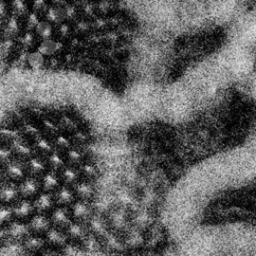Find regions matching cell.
Segmentation results:
<instances>
[{"label":"cell","mask_w":256,"mask_h":256,"mask_svg":"<svg viewBox=\"0 0 256 256\" xmlns=\"http://www.w3.org/2000/svg\"><path fill=\"white\" fill-rule=\"evenodd\" d=\"M53 204H54V198L52 194L43 193L36 199L33 206L35 211H37L40 215H43L52 209Z\"/></svg>","instance_id":"30bf717a"},{"label":"cell","mask_w":256,"mask_h":256,"mask_svg":"<svg viewBox=\"0 0 256 256\" xmlns=\"http://www.w3.org/2000/svg\"><path fill=\"white\" fill-rule=\"evenodd\" d=\"M18 140L24 144L35 143L37 140L41 138L40 129L36 126L27 123L22 126L20 131L18 132Z\"/></svg>","instance_id":"3957f363"},{"label":"cell","mask_w":256,"mask_h":256,"mask_svg":"<svg viewBox=\"0 0 256 256\" xmlns=\"http://www.w3.org/2000/svg\"><path fill=\"white\" fill-rule=\"evenodd\" d=\"M39 21L40 20L37 15H35L34 13H29L28 16L25 18V31L29 33L35 31Z\"/></svg>","instance_id":"74e56055"},{"label":"cell","mask_w":256,"mask_h":256,"mask_svg":"<svg viewBox=\"0 0 256 256\" xmlns=\"http://www.w3.org/2000/svg\"><path fill=\"white\" fill-rule=\"evenodd\" d=\"M111 9H112V4L110 2L104 1V2L95 3V13L99 17H103L104 18V16L109 14Z\"/></svg>","instance_id":"8d00e7d4"},{"label":"cell","mask_w":256,"mask_h":256,"mask_svg":"<svg viewBox=\"0 0 256 256\" xmlns=\"http://www.w3.org/2000/svg\"><path fill=\"white\" fill-rule=\"evenodd\" d=\"M7 16V6L4 2H0V21L4 20Z\"/></svg>","instance_id":"f6af8a7d"},{"label":"cell","mask_w":256,"mask_h":256,"mask_svg":"<svg viewBox=\"0 0 256 256\" xmlns=\"http://www.w3.org/2000/svg\"><path fill=\"white\" fill-rule=\"evenodd\" d=\"M73 28V32L74 34L78 37V36H84L89 34L91 31V22L88 20H77L74 22V25H72Z\"/></svg>","instance_id":"f1b7e54d"},{"label":"cell","mask_w":256,"mask_h":256,"mask_svg":"<svg viewBox=\"0 0 256 256\" xmlns=\"http://www.w3.org/2000/svg\"><path fill=\"white\" fill-rule=\"evenodd\" d=\"M3 36L7 40H13L19 33V24L18 21L11 17L10 19L7 20L3 27Z\"/></svg>","instance_id":"d6986e66"},{"label":"cell","mask_w":256,"mask_h":256,"mask_svg":"<svg viewBox=\"0 0 256 256\" xmlns=\"http://www.w3.org/2000/svg\"><path fill=\"white\" fill-rule=\"evenodd\" d=\"M73 33L72 25L68 22H63L57 26V35L61 40H66L71 37Z\"/></svg>","instance_id":"e575fe53"},{"label":"cell","mask_w":256,"mask_h":256,"mask_svg":"<svg viewBox=\"0 0 256 256\" xmlns=\"http://www.w3.org/2000/svg\"><path fill=\"white\" fill-rule=\"evenodd\" d=\"M34 211L35 210H34L33 204L27 200L17 203L14 206V208H12L13 217H15L17 219V221H21V222L30 218Z\"/></svg>","instance_id":"ba28073f"},{"label":"cell","mask_w":256,"mask_h":256,"mask_svg":"<svg viewBox=\"0 0 256 256\" xmlns=\"http://www.w3.org/2000/svg\"><path fill=\"white\" fill-rule=\"evenodd\" d=\"M33 155H35V158H38L40 160H47L49 156L54 152L52 144L49 142V140H46L44 138H40L34 143V147L32 148Z\"/></svg>","instance_id":"8992f818"},{"label":"cell","mask_w":256,"mask_h":256,"mask_svg":"<svg viewBox=\"0 0 256 256\" xmlns=\"http://www.w3.org/2000/svg\"><path fill=\"white\" fill-rule=\"evenodd\" d=\"M109 29V23L106 18L103 17H96L91 22V31L95 34L100 35V33L105 34Z\"/></svg>","instance_id":"f546056e"},{"label":"cell","mask_w":256,"mask_h":256,"mask_svg":"<svg viewBox=\"0 0 256 256\" xmlns=\"http://www.w3.org/2000/svg\"><path fill=\"white\" fill-rule=\"evenodd\" d=\"M52 222L55 225L63 226L68 223V213L64 208H58L52 215Z\"/></svg>","instance_id":"d6a6232c"},{"label":"cell","mask_w":256,"mask_h":256,"mask_svg":"<svg viewBox=\"0 0 256 256\" xmlns=\"http://www.w3.org/2000/svg\"><path fill=\"white\" fill-rule=\"evenodd\" d=\"M60 173H61L60 180L66 187H68L70 185L75 186L78 183V180L80 178L79 171L75 167H71V166L65 167Z\"/></svg>","instance_id":"7c38bea8"},{"label":"cell","mask_w":256,"mask_h":256,"mask_svg":"<svg viewBox=\"0 0 256 256\" xmlns=\"http://www.w3.org/2000/svg\"><path fill=\"white\" fill-rule=\"evenodd\" d=\"M41 137L48 140V139H55L59 135V128L57 124L53 123L51 120L43 119L41 122L40 128Z\"/></svg>","instance_id":"5bb4252c"},{"label":"cell","mask_w":256,"mask_h":256,"mask_svg":"<svg viewBox=\"0 0 256 256\" xmlns=\"http://www.w3.org/2000/svg\"><path fill=\"white\" fill-rule=\"evenodd\" d=\"M59 178L57 177L56 173L53 172H48L42 177L41 181V188L44 191V193H49L51 194L57 188L59 187Z\"/></svg>","instance_id":"9a60e30c"},{"label":"cell","mask_w":256,"mask_h":256,"mask_svg":"<svg viewBox=\"0 0 256 256\" xmlns=\"http://www.w3.org/2000/svg\"><path fill=\"white\" fill-rule=\"evenodd\" d=\"M6 236L7 240L21 243L30 236V231L28 228V224H24L21 221H12L6 228Z\"/></svg>","instance_id":"6da1fadb"},{"label":"cell","mask_w":256,"mask_h":256,"mask_svg":"<svg viewBox=\"0 0 256 256\" xmlns=\"http://www.w3.org/2000/svg\"><path fill=\"white\" fill-rule=\"evenodd\" d=\"M53 150L56 153H59L62 155V153H66L69 149L72 147L71 139L63 136V135H58L54 140H53Z\"/></svg>","instance_id":"44dd1931"},{"label":"cell","mask_w":256,"mask_h":256,"mask_svg":"<svg viewBox=\"0 0 256 256\" xmlns=\"http://www.w3.org/2000/svg\"><path fill=\"white\" fill-rule=\"evenodd\" d=\"M1 177H2V176H1V173H0V182H1Z\"/></svg>","instance_id":"c3c4849f"},{"label":"cell","mask_w":256,"mask_h":256,"mask_svg":"<svg viewBox=\"0 0 256 256\" xmlns=\"http://www.w3.org/2000/svg\"><path fill=\"white\" fill-rule=\"evenodd\" d=\"M11 12L13 15V18L17 19H23L26 18L29 14L28 7L25 2L23 1H14L11 3Z\"/></svg>","instance_id":"cb8c5ba5"},{"label":"cell","mask_w":256,"mask_h":256,"mask_svg":"<svg viewBox=\"0 0 256 256\" xmlns=\"http://www.w3.org/2000/svg\"><path fill=\"white\" fill-rule=\"evenodd\" d=\"M47 163H48L49 168L51 169V172L56 173V174L58 172H61L66 167L65 161H64V158L62 157V155L59 153H56V152H53L49 156V158L47 159Z\"/></svg>","instance_id":"ffe728a7"},{"label":"cell","mask_w":256,"mask_h":256,"mask_svg":"<svg viewBox=\"0 0 256 256\" xmlns=\"http://www.w3.org/2000/svg\"><path fill=\"white\" fill-rule=\"evenodd\" d=\"M7 241L6 231L4 228H0V248L4 245V243Z\"/></svg>","instance_id":"bcb514c9"},{"label":"cell","mask_w":256,"mask_h":256,"mask_svg":"<svg viewBox=\"0 0 256 256\" xmlns=\"http://www.w3.org/2000/svg\"><path fill=\"white\" fill-rule=\"evenodd\" d=\"M49 6L46 2L44 1H36L33 3L32 5V9H33V13L37 16L39 15H45L47 10H48Z\"/></svg>","instance_id":"b9f144b4"},{"label":"cell","mask_w":256,"mask_h":256,"mask_svg":"<svg viewBox=\"0 0 256 256\" xmlns=\"http://www.w3.org/2000/svg\"><path fill=\"white\" fill-rule=\"evenodd\" d=\"M35 31H36V34L42 40L51 39V37L53 35V26L45 20L44 21H39Z\"/></svg>","instance_id":"83f0119b"},{"label":"cell","mask_w":256,"mask_h":256,"mask_svg":"<svg viewBox=\"0 0 256 256\" xmlns=\"http://www.w3.org/2000/svg\"><path fill=\"white\" fill-rule=\"evenodd\" d=\"M65 6V5H64ZM64 6H55L52 5L48 8L46 14H45V21L50 23L52 26L65 22V12H64Z\"/></svg>","instance_id":"9c48e42d"},{"label":"cell","mask_w":256,"mask_h":256,"mask_svg":"<svg viewBox=\"0 0 256 256\" xmlns=\"http://www.w3.org/2000/svg\"><path fill=\"white\" fill-rule=\"evenodd\" d=\"M18 190L12 184L3 185L0 188V202L5 205L15 202L18 198Z\"/></svg>","instance_id":"4fadbf2b"},{"label":"cell","mask_w":256,"mask_h":256,"mask_svg":"<svg viewBox=\"0 0 256 256\" xmlns=\"http://www.w3.org/2000/svg\"><path fill=\"white\" fill-rule=\"evenodd\" d=\"M79 175L85 179L86 182L93 181L98 176V170L94 165L91 164H82L80 165L79 169Z\"/></svg>","instance_id":"d4e9b609"},{"label":"cell","mask_w":256,"mask_h":256,"mask_svg":"<svg viewBox=\"0 0 256 256\" xmlns=\"http://www.w3.org/2000/svg\"><path fill=\"white\" fill-rule=\"evenodd\" d=\"M11 153L9 150L0 148V166H8L11 162Z\"/></svg>","instance_id":"7bdbcfd3"},{"label":"cell","mask_w":256,"mask_h":256,"mask_svg":"<svg viewBox=\"0 0 256 256\" xmlns=\"http://www.w3.org/2000/svg\"><path fill=\"white\" fill-rule=\"evenodd\" d=\"M46 164L43 160L38 158H31L25 166V174H27L31 179L37 180L42 178L46 173Z\"/></svg>","instance_id":"277c9868"},{"label":"cell","mask_w":256,"mask_h":256,"mask_svg":"<svg viewBox=\"0 0 256 256\" xmlns=\"http://www.w3.org/2000/svg\"><path fill=\"white\" fill-rule=\"evenodd\" d=\"M73 214L75 217L79 219L87 218L90 214V208L83 201L77 202L73 206Z\"/></svg>","instance_id":"836d02e7"},{"label":"cell","mask_w":256,"mask_h":256,"mask_svg":"<svg viewBox=\"0 0 256 256\" xmlns=\"http://www.w3.org/2000/svg\"><path fill=\"white\" fill-rule=\"evenodd\" d=\"M15 48L16 45L13 40H3L0 43V60L6 61L7 59H9L14 53Z\"/></svg>","instance_id":"4316f807"},{"label":"cell","mask_w":256,"mask_h":256,"mask_svg":"<svg viewBox=\"0 0 256 256\" xmlns=\"http://www.w3.org/2000/svg\"><path fill=\"white\" fill-rule=\"evenodd\" d=\"M74 193L76 196L81 199V201H87L91 199L94 195V189L93 186L86 181H83L81 183H77L74 186Z\"/></svg>","instance_id":"2e32d148"},{"label":"cell","mask_w":256,"mask_h":256,"mask_svg":"<svg viewBox=\"0 0 256 256\" xmlns=\"http://www.w3.org/2000/svg\"><path fill=\"white\" fill-rule=\"evenodd\" d=\"M11 157L16 159L19 162H28L31 158H33V150L28 145L17 140L15 143L11 145L10 148Z\"/></svg>","instance_id":"7a4b0ae2"},{"label":"cell","mask_w":256,"mask_h":256,"mask_svg":"<svg viewBox=\"0 0 256 256\" xmlns=\"http://www.w3.org/2000/svg\"><path fill=\"white\" fill-rule=\"evenodd\" d=\"M35 45V38L32 33L26 32L21 38H20V46L22 48V51L28 52L31 50Z\"/></svg>","instance_id":"d590c367"},{"label":"cell","mask_w":256,"mask_h":256,"mask_svg":"<svg viewBox=\"0 0 256 256\" xmlns=\"http://www.w3.org/2000/svg\"><path fill=\"white\" fill-rule=\"evenodd\" d=\"M66 159L71 167L79 166L84 161V153L79 148H71L66 152Z\"/></svg>","instance_id":"603a6c76"},{"label":"cell","mask_w":256,"mask_h":256,"mask_svg":"<svg viewBox=\"0 0 256 256\" xmlns=\"http://www.w3.org/2000/svg\"><path fill=\"white\" fill-rule=\"evenodd\" d=\"M64 46L61 41H56L51 39H46L42 40L38 46V52L43 55L44 57H52L55 56L56 54L60 53L63 50Z\"/></svg>","instance_id":"5b68a950"},{"label":"cell","mask_w":256,"mask_h":256,"mask_svg":"<svg viewBox=\"0 0 256 256\" xmlns=\"http://www.w3.org/2000/svg\"><path fill=\"white\" fill-rule=\"evenodd\" d=\"M73 199H74L73 191H71V189L69 187H66V186H63L60 189H58L56 191V194H55V197H54L55 202L58 205H61V206H65V205L70 204L73 201Z\"/></svg>","instance_id":"ac0fdd59"},{"label":"cell","mask_w":256,"mask_h":256,"mask_svg":"<svg viewBox=\"0 0 256 256\" xmlns=\"http://www.w3.org/2000/svg\"><path fill=\"white\" fill-rule=\"evenodd\" d=\"M57 126L59 130H65V131H72L76 127L74 121L68 116H63L62 118H60Z\"/></svg>","instance_id":"ab89813d"},{"label":"cell","mask_w":256,"mask_h":256,"mask_svg":"<svg viewBox=\"0 0 256 256\" xmlns=\"http://www.w3.org/2000/svg\"><path fill=\"white\" fill-rule=\"evenodd\" d=\"M88 135L83 132V131H77L73 134V136L71 137V143L72 144H75L78 147L80 146H83V145H86L88 143Z\"/></svg>","instance_id":"f35d334b"},{"label":"cell","mask_w":256,"mask_h":256,"mask_svg":"<svg viewBox=\"0 0 256 256\" xmlns=\"http://www.w3.org/2000/svg\"><path fill=\"white\" fill-rule=\"evenodd\" d=\"M7 68V63L4 60H0V73H3L6 71Z\"/></svg>","instance_id":"7dc6e473"},{"label":"cell","mask_w":256,"mask_h":256,"mask_svg":"<svg viewBox=\"0 0 256 256\" xmlns=\"http://www.w3.org/2000/svg\"><path fill=\"white\" fill-rule=\"evenodd\" d=\"M28 228L30 233H34L35 235H40L48 231L49 221L44 215H38L31 219V221L28 224Z\"/></svg>","instance_id":"8fae6325"},{"label":"cell","mask_w":256,"mask_h":256,"mask_svg":"<svg viewBox=\"0 0 256 256\" xmlns=\"http://www.w3.org/2000/svg\"><path fill=\"white\" fill-rule=\"evenodd\" d=\"M16 66H18L19 68H24L26 66H28V52H24L22 51L19 56L17 57L16 61H15Z\"/></svg>","instance_id":"ee69618b"},{"label":"cell","mask_w":256,"mask_h":256,"mask_svg":"<svg viewBox=\"0 0 256 256\" xmlns=\"http://www.w3.org/2000/svg\"><path fill=\"white\" fill-rule=\"evenodd\" d=\"M5 175L7 179L13 182H18L22 180L25 176V168H23L18 163H10L5 170Z\"/></svg>","instance_id":"e0dca14e"},{"label":"cell","mask_w":256,"mask_h":256,"mask_svg":"<svg viewBox=\"0 0 256 256\" xmlns=\"http://www.w3.org/2000/svg\"><path fill=\"white\" fill-rule=\"evenodd\" d=\"M39 184L37 182V180L35 179H26L24 182H22V184L20 185L19 189H18V193L20 194V196L25 199V200H30L32 198H34L38 192H39Z\"/></svg>","instance_id":"52a82bcc"},{"label":"cell","mask_w":256,"mask_h":256,"mask_svg":"<svg viewBox=\"0 0 256 256\" xmlns=\"http://www.w3.org/2000/svg\"><path fill=\"white\" fill-rule=\"evenodd\" d=\"M45 64V57L38 51L28 53V66L33 69H40Z\"/></svg>","instance_id":"4dcf8cb0"},{"label":"cell","mask_w":256,"mask_h":256,"mask_svg":"<svg viewBox=\"0 0 256 256\" xmlns=\"http://www.w3.org/2000/svg\"><path fill=\"white\" fill-rule=\"evenodd\" d=\"M18 132L9 128H0V144L11 146L18 140Z\"/></svg>","instance_id":"7402d4cb"},{"label":"cell","mask_w":256,"mask_h":256,"mask_svg":"<svg viewBox=\"0 0 256 256\" xmlns=\"http://www.w3.org/2000/svg\"><path fill=\"white\" fill-rule=\"evenodd\" d=\"M13 221L12 209L7 206H0V228H6Z\"/></svg>","instance_id":"1f68e13d"},{"label":"cell","mask_w":256,"mask_h":256,"mask_svg":"<svg viewBox=\"0 0 256 256\" xmlns=\"http://www.w3.org/2000/svg\"><path fill=\"white\" fill-rule=\"evenodd\" d=\"M21 119H22L21 113H19L17 111H9L5 115L4 122L7 126H12V125H15L16 123L20 122Z\"/></svg>","instance_id":"60d3db41"},{"label":"cell","mask_w":256,"mask_h":256,"mask_svg":"<svg viewBox=\"0 0 256 256\" xmlns=\"http://www.w3.org/2000/svg\"><path fill=\"white\" fill-rule=\"evenodd\" d=\"M43 246V241L36 236H29L22 242L23 251L36 252Z\"/></svg>","instance_id":"484cf974"}]
</instances>
